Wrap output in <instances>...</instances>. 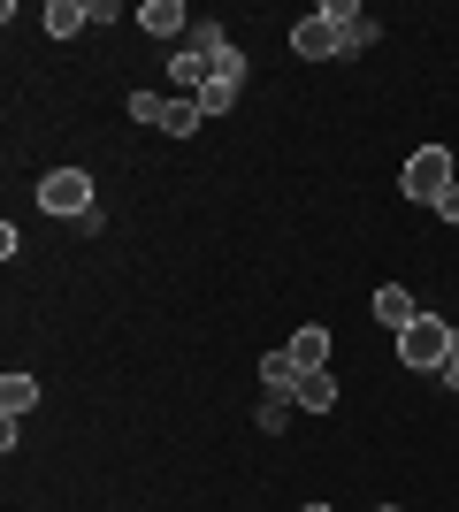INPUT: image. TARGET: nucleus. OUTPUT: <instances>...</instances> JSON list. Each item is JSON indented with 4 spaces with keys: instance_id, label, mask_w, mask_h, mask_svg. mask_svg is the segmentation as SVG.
Instances as JSON below:
<instances>
[{
    "instance_id": "11",
    "label": "nucleus",
    "mask_w": 459,
    "mask_h": 512,
    "mask_svg": "<svg viewBox=\"0 0 459 512\" xmlns=\"http://www.w3.org/2000/svg\"><path fill=\"white\" fill-rule=\"evenodd\" d=\"M46 31H54V39L92 31V0H46Z\"/></svg>"
},
{
    "instance_id": "16",
    "label": "nucleus",
    "mask_w": 459,
    "mask_h": 512,
    "mask_svg": "<svg viewBox=\"0 0 459 512\" xmlns=\"http://www.w3.org/2000/svg\"><path fill=\"white\" fill-rule=\"evenodd\" d=\"M230 107H238V85H215V77L199 85V115H230Z\"/></svg>"
},
{
    "instance_id": "15",
    "label": "nucleus",
    "mask_w": 459,
    "mask_h": 512,
    "mask_svg": "<svg viewBox=\"0 0 459 512\" xmlns=\"http://www.w3.org/2000/svg\"><path fill=\"white\" fill-rule=\"evenodd\" d=\"M207 77H215V85H245V77H253V62H245L238 46H222V54H215V69H207Z\"/></svg>"
},
{
    "instance_id": "6",
    "label": "nucleus",
    "mask_w": 459,
    "mask_h": 512,
    "mask_svg": "<svg viewBox=\"0 0 459 512\" xmlns=\"http://www.w3.org/2000/svg\"><path fill=\"white\" fill-rule=\"evenodd\" d=\"M207 54H199V46H176L169 54V85H176V100H199V85H207Z\"/></svg>"
},
{
    "instance_id": "13",
    "label": "nucleus",
    "mask_w": 459,
    "mask_h": 512,
    "mask_svg": "<svg viewBox=\"0 0 459 512\" xmlns=\"http://www.w3.org/2000/svg\"><path fill=\"white\" fill-rule=\"evenodd\" d=\"M299 406H306V413H329V406H337V375H329V367L299 375Z\"/></svg>"
},
{
    "instance_id": "4",
    "label": "nucleus",
    "mask_w": 459,
    "mask_h": 512,
    "mask_svg": "<svg viewBox=\"0 0 459 512\" xmlns=\"http://www.w3.org/2000/svg\"><path fill=\"white\" fill-rule=\"evenodd\" d=\"M322 16L337 23V54H368L375 46V23L360 16V0H322Z\"/></svg>"
},
{
    "instance_id": "8",
    "label": "nucleus",
    "mask_w": 459,
    "mask_h": 512,
    "mask_svg": "<svg viewBox=\"0 0 459 512\" xmlns=\"http://www.w3.org/2000/svg\"><path fill=\"white\" fill-rule=\"evenodd\" d=\"M138 31H146V39H176V31H192V16H184V0H146V8H138Z\"/></svg>"
},
{
    "instance_id": "19",
    "label": "nucleus",
    "mask_w": 459,
    "mask_h": 512,
    "mask_svg": "<svg viewBox=\"0 0 459 512\" xmlns=\"http://www.w3.org/2000/svg\"><path fill=\"white\" fill-rule=\"evenodd\" d=\"M437 375H444V390H459V329H452V360H444Z\"/></svg>"
},
{
    "instance_id": "14",
    "label": "nucleus",
    "mask_w": 459,
    "mask_h": 512,
    "mask_svg": "<svg viewBox=\"0 0 459 512\" xmlns=\"http://www.w3.org/2000/svg\"><path fill=\"white\" fill-rule=\"evenodd\" d=\"M199 130V100H176L169 92V107H161V138H192Z\"/></svg>"
},
{
    "instance_id": "10",
    "label": "nucleus",
    "mask_w": 459,
    "mask_h": 512,
    "mask_svg": "<svg viewBox=\"0 0 459 512\" xmlns=\"http://www.w3.org/2000/svg\"><path fill=\"white\" fill-rule=\"evenodd\" d=\"M284 352L299 360V375H314V367H329V329H322V321H314V329H291Z\"/></svg>"
},
{
    "instance_id": "20",
    "label": "nucleus",
    "mask_w": 459,
    "mask_h": 512,
    "mask_svg": "<svg viewBox=\"0 0 459 512\" xmlns=\"http://www.w3.org/2000/svg\"><path fill=\"white\" fill-rule=\"evenodd\" d=\"M437 214H444V222H459V184L444 192V207H437Z\"/></svg>"
},
{
    "instance_id": "7",
    "label": "nucleus",
    "mask_w": 459,
    "mask_h": 512,
    "mask_svg": "<svg viewBox=\"0 0 459 512\" xmlns=\"http://www.w3.org/2000/svg\"><path fill=\"white\" fill-rule=\"evenodd\" d=\"M375 321H383V329H414L421 321V306H414V291H406V283H383V291H375Z\"/></svg>"
},
{
    "instance_id": "21",
    "label": "nucleus",
    "mask_w": 459,
    "mask_h": 512,
    "mask_svg": "<svg viewBox=\"0 0 459 512\" xmlns=\"http://www.w3.org/2000/svg\"><path fill=\"white\" fill-rule=\"evenodd\" d=\"M375 512H406V505H375Z\"/></svg>"
},
{
    "instance_id": "17",
    "label": "nucleus",
    "mask_w": 459,
    "mask_h": 512,
    "mask_svg": "<svg viewBox=\"0 0 459 512\" xmlns=\"http://www.w3.org/2000/svg\"><path fill=\"white\" fill-rule=\"evenodd\" d=\"M161 107H169V92H131V123L161 130Z\"/></svg>"
},
{
    "instance_id": "12",
    "label": "nucleus",
    "mask_w": 459,
    "mask_h": 512,
    "mask_svg": "<svg viewBox=\"0 0 459 512\" xmlns=\"http://www.w3.org/2000/svg\"><path fill=\"white\" fill-rule=\"evenodd\" d=\"M31 406H39V383H31V375H0V413H8V421H23Z\"/></svg>"
},
{
    "instance_id": "1",
    "label": "nucleus",
    "mask_w": 459,
    "mask_h": 512,
    "mask_svg": "<svg viewBox=\"0 0 459 512\" xmlns=\"http://www.w3.org/2000/svg\"><path fill=\"white\" fill-rule=\"evenodd\" d=\"M452 184H459V153L452 146H414V153H406V169H398V192L414 199V207H444Z\"/></svg>"
},
{
    "instance_id": "5",
    "label": "nucleus",
    "mask_w": 459,
    "mask_h": 512,
    "mask_svg": "<svg viewBox=\"0 0 459 512\" xmlns=\"http://www.w3.org/2000/svg\"><path fill=\"white\" fill-rule=\"evenodd\" d=\"M291 54H299V62H329V54H337V23H329L322 8L299 16V23H291Z\"/></svg>"
},
{
    "instance_id": "2",
    "label": "nucleus",
    "mask_w": 459,
    "mask_h": 512,
    "mask_svg": "<svg viewBox=\"0 0 459 512\" xmlns=\"http://www.w3.org/2000/svg\"><path fill=\"white\" fill-rule=\"evenodd\" d=\"M444 360H452V329H444V314H421L414 329H398V367H414V375H437Z\"/></svg>"
},
{
    "instance_id": "3",
    "label": "nucleus",
    "mask_w": 459,
    "mask_h": 512,
    "mask_svg": "<svg viewBox=\"0 0 459 512\" xmlns=\"http://www.w3.org/2000/svg\"><path fill=\"white\" fill-rule=\"evenodd\" d=\"M39 207L62 214V222H85L92 214V176L85 169H46L39 176Z\"/></svg>"
},
{
    "instance_id": "22",
    "label": "nucleus",
    "mask_w": 459,
    "mask_h": 512,
    "mask_svg": "<svg viewBox=\"0 0 459 512\" xmlns=\"http://www.w3.org/2000/svg\"><path fill=\"white\" fill-rule=\"evenodd\" d=\"M306 512H329V505H306Z\"/></svg>"
},
{
    "instance_id": "9",
    "label": "nucleus",
    "mask_w": 459,
    "mask_h": 512,
    "mask_svg": "<svg viewBox=\"0 0 459 512\" xmlns=\"http://www.w3.org/2000/svg\"><path fill=\"white\" fill-rule=\"evenodd\" d=\"M261 398H291L299 406V360L291 352H268L261 360Z\"/></svg>"
},
{
    "instance_id": "18",
    "label": "nucleus",
    "mask_w": 459,
    "mask_h": 512,
    "mask_svg": "<svg viewBox=\"0 0 459 512\" xmlns=\"http://www.w3.org/2000/svg\"><path fill=\"white\" fill-rule=\"evenodd\" d=\"M284 421H291V398H261V436H276Z\"/></svg>"
}]
</instances>
